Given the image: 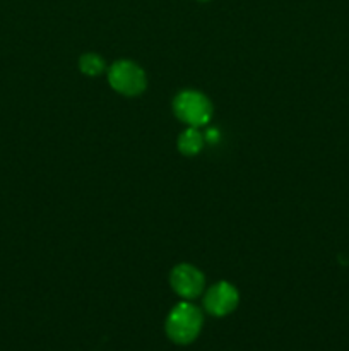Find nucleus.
Wrapping results in <instances>:
<instances>
[{
  "mask_svg": "<svg viewBox=\"0 0 349 351\" xmlns=\"http://www.w3.org/2000/svg\"><path fill=\"white\" fill-rule=\"evenodd\" d=\"M201 311L188 302L174 305L166 319V335L177 345H190L197 339L202 329Z\"/></svg>",
  "mask_w": 349,
  "mask_h": 351,
  "instance_id": "1",
  "label": "nucleus"
},
{
  "mask_svg": "<svg viewBox=\"0 0 349 351\" xmlns=\"http://www.w3.org/2000/svg\"><path fill=\"white\" fill-rule=\"evenodd\" d=\"M173 112L188 127H204L212 119V105L198 91H181L173 101Z\"/></svg>",
  "mask_w": 349,
  "mask_h": 351,
  "instance_id": "2",
  "label": "nucleus"
},
{
  "mask_svg": "<svg viewBox=\"0 0 349 351\" xmlns=\"http://www.w3.org/2000/svg\"><path fill=\"white\" fill-rule=\"evenodd\" d=\"M108 82L116 93L123 96H139L147 86L146 74L130 60H118L109 67Z\"/></svg>",
  "mask_w": 349,
  "mask_h": 351,
  "instance_id": "3",
  "label": "nucleus"
},
{
  "mask_svg": "<svg viewBox=\"0 0 349 351\" xmlns=\"http://www.w3.org/2000/svg\"><path fill=\"white\" fill-rule=\"evenodd\" d=\"M170 283L174 293L180 295L185 300H192V298H197L202 293L205 278L197 267L190 266V264H180V266L171 271Z\"/></svg>",
  "mask_w": 349,
  "mask_h": 351,
  "instance_id": "4",
  "label": "nucleus"
},
{
  "mask_svg": "<svg viewBox=\"0 0 349 351\" xmlns=\"http://www.w3.org/2000/svg\"><path fill=\"white\" fill-rule=\"evenodd\" d=\"M240 295L233 285L221 281L209 288L204 297V307L214 317H224L229 315L236 307H238Z\"/></svg>",
  "mask_w": 349,
  "mask_h": 351,
  "instance_id": "5",
  "label": "nucleus"
},
{
  "mask_svg": "<svg viewBox=\"0 0 349 351\" xmlns=\"http://www.w3.org/2000/svg\"><path fill=\"white\" fill-rule=\"evenodd\" d=\"M204 134L197 127H188L178 137V149L185 156H195V154H198L202 151V147H204Z\"/></svg>",
  "mask_w": 349,
  "mask_h": 351,
  "instance_id": "6",
  "label": "nucleus"
},
{
  "mask_svg": "<svg viewBox=\"0 0 349 351\" xmlns=\"http://www.w3.org/2000/svg\"><path fill=\"white\" fill-rule=\"evenodd\" d=\"M79 69H81L82 74L96 77V75L105 72L106 64L98 53H84L81 58H79Z\"/></svg>",
  "mask_w": 349,
  "mask_h": 351,
  "instance_id": "7",
  "label": "nucleus"
},
{
  "mask_svg": "<svg viewBox=\"0 0 349 351\" xmlns=\"http://www.w3.org/2000/svg\"><path fill=\"white\" fill-rule=\"evenodd\" d=\"M204 139H205V143L216 144L219 141V130L218 129H209L207 132L204 134Z\"/></svg>",
  "mask_w": 349,
  "mask_h": 351,
  "instance_id": "8",
  "label": "nucleus"
}]
</instances>
